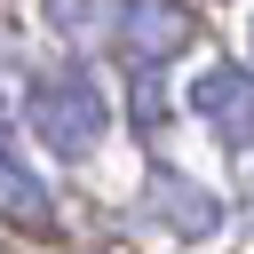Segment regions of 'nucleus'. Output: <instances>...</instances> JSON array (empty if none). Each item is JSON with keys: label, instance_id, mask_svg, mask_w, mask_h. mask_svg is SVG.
Here are the masks:
<instances>
[{"label": "nucleus", "instance_id": "nucleus-1", "mask_svg": "<svg viewBox=\"0 0 254 254\" xmlns=\"http://www.w3.org/2000/svg\"><path fill=\"white\" fill-rule=\"evenodd\" d=\"M24 127L56 151V159H87L111 127V103L95 87L87 64H56V71H32L24 79Z\"/></svg>", "mask_w": 254, "mask_h": 254}, {"label": "nucleus", "instance_id": "nucleus-2", "mask_svg": "<svg viewBox=\"0 0 254 254\" xmlns=\"http://www.w3.org/2000/svg\"><path fill=\"white\" fill-rule=\"evenodd\" d=\"M190 111H198V127L222 143V151H254V71L246 64H206L198 79H190V95H183Z\"/></svg>", "mask_w": 254, "mask_h": 254}, {"label": "nucleus", "instance_id": "nucleus-3", "mask_svg": "<svg viewBox=\"0 0 254 254\" xmlns=\"http://www.w3.org/2000/svg\"><path fill=\"white\" fill-rule=\"evenodd\" d=\"M190 8L183 0H119V24H111V40L135 56V71H159L167 56H183L190 48Z\"/></svg>", "mask_w": 254, "mask_h": 254}, {"label": "nucleus", "instance_id": "nucleus-4", "mask_svg": "<svg viewBox=\"0 0 254 254\" xmlns=\"http://www.w3.org/2000/svg\"><path fill=\"white\" fill-rule=\"evenodd\" d=\"M143 206H151L175 238H214V230L230 222V206H222L206 183H190L183 167H151V175H143Z\"/></svg>", "mask_w": 254, "mask_h": 254}, {"label": "nucleus", "instance_id": "nucleus-5", "mask_svg": "<svg viewBox=\"0 0 254 254\" xmlns=\"http://www.w3.org/2000/svg\"><path fill=\"white\" fill-rule=\"evenodd\" d=\"M0 214L24 222V230H56V198H48V183L24 167V151L8 135H0Z\"/></svg>", "mask_w": 254, "mask_h": 254}, {"label": "nucleus", "instance_id": "nucleus-6", "mask_svg": "<svg viewBox=\"0 0 254 254\" xmlns=\"http://www.w3.org/2000/svg\"><path fill=\"white\" fill-rule=\"evenodd\" d=\"M40 24H56V40L87 48V40H103L119 24V0H40Z\"/></svg>", "mask_w": 254, "mask_h": 254}, {"label": "nucleus", "instance_id": "nucleus-7", "mask_svg": "<svg viewBox=\"0 0 254 254\" xmlns=\"http://www.w3.org/2000/svg\"><path fill=\"white\" fill-rule=\"evenodd\" d=\"M159 119H167V95H159V79L143 71V79H135V127H143V135H159Z\"/></svg>", "mask_w": 254, "mask_h": 254}, {"label": "nucleus", "instance_id": "nucleus-8", "mask_svg": "<svg viewBox=\"0 0 254 254\" xmlns=\"http://www.w3.org/2000/svg\"><path fill=\"white\" fill-rule=\"evenodd\" d=\"M246 71H254V24H246Z\"/></svg>", "mask_w": 254, "mask_h": 254}]
</instances>
